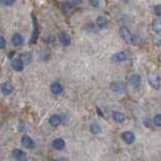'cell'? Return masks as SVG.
I'll use <instances>...</instances> for the list:
<instances>
[{
	"mask_svg": "<svg viewBox=\"0 0 161 161\" xmlns=\"http://www.w3.org/2000/svg\"><path fill=\"white\" fill-rule=\"evenodd\" d=\"M0 89H1L2 94L9 95L10 93H12V91H13V89H14V87H13V85L10 83V82H4V83L1 84Z\"/></svg>",
	"mask_w": 161,
	"mask_h": 161,
	"instance_id": "4fadbf2b",
	"label": "cell"
},
{
	"mask_svg": "<svg viewBox=\"0 0 161 161\" xmlns=\"http://www.w3.org/2000/svg\"><path fill=\"white\" fill-rule=\"evenodd\" d=\"M154 43L155 45H161V34H158V35H156L155 36V38H154Z\"/></svg>",
	"mask_w": 161,
	"mask_h": 161,
	"instance_id": "f1b7e54d",
	"label": "cell"
},
{
	"mask_svg": "<svg viewBox=\"0 0 161 161\" xmlns=\"http://www.w3.org/2000/svg\"><path fill=\"white\" fill-rule=\"evenodd\" d=\"M154 12L158 17H161V4H158L154 7Z\"/></svg>",
	"mask_w": 161,
	"mask_h": 161,
	"instance_id": "4316f807",
	"label": "cell"
},
{
	"mask_svg": "<svg viewBox=\"0 0 161 161\" xmlns=\"http://www.w3.org/2000/svg\"><path fill=\"white\" fill-rule=\"evenodd\" d=\"M65 141H64L63 139H61V138H57V139H55L53 140L52 142V146H53V148L54 149H56V150H62L65 148Z\"/></svg>",
	"mask_w": 161,
	"mask_h": 161,
	"instance_id": "5bb4252c",
	"label": "cell"
},
{
	"mask_svg": "<svg viewBox=\"0 0 161 161\" xmlns=\"http://www.w3.org/2000/svg\"><path fill=\"white\" fill-rule=\"evenodd\" d=\"M157 59H158V62H159V63H161V54L159 55V56H158V58H157Z\"/></svg>",
	"mask_w": 161,
	"mask_h": 161,
	"instance_id": "1f68e13d",
	"label": "cell"
},
{
	"mask_svg": "<svg viewBox=\"0 0 161 161\" xmlns=\"http://www.w3.org/2000/svg\"><path fill=\"white\" fill-rule=\"evenodd\" d=\"M55 161H65V160H64V158H57L55 159Z\"/></svg>",
	"mask_w": 161,
	"mask_h": 161,
	"instance_id": "4dcf8cb0",
	"label": "cell"
},
{
	"mask_svg": "<svg viewBox=\"0 0 161 161\" xmlns=\"http://www.w3.org/2000/svg\"><path fill=\"white\" fill-rule=\"evenodd\" d=\"M148 82L154 89H159L161 84V78L157 73H151L148 75Z\"/></svg>",
	"mask_w": 161,
	"mask_h": 161,
	"instance_id": "5b68a950",
	"label": "cell"
},
{
	"mask_svg": "<svg viewBox=\"0 0 161 161\" xmlns=\"http://www.w3.org/2000/svg\"><path fill=\"white\" fill-rule=\"evenodd\" d=\"M95 24H96V26H97L98 29H104V27L108 26V20L104 16H98L97 18H96Z\"/></svg>",
	"mask_w": 161,
	"mask_h": 161,
	"instance_id": "ac0fdd59",
	"label": "cell"
},
{
	"mask_svg": "<svg viewBox=\"0 0 161 161\" xmlns=\"http://www.w3.org/2000/svg\"><path fill=\"white\" fill-rule=\"evenodd\" d=\"M50 90H51V92L54 95H60V94H62L64 89H63L62 84L60 83V82L55 81V82H53V83L51 84V86H50Z\"/></svg>",
	"mask_w": 161,
	"mask_h": 161,
	"instance_id": "30bf717a",
	"label": "cell"
},
{
	"mask_svg": "<svg viewBox=\"0 0 161 161\" xmlns=\"http://www.w3.org/2000/svg\"><path fill=\"white\" fill-rule=\"evenodd\" d=\"M122 1H124V2H128V1H130V0H122Z\"/></svg>",
	"mask_w": 161,
	"mask_h": 161,
	"instance_id": "d6a6232c",
	"label": "cell"
},
{
	"mask_svg": "<svg viewBox=\"0 0 161 161\" xmlns=\"http://www.w3.org/2000/svg\"><path fill=\"white\" fill-rule=\"evenodd\" d=\"M58 40H59L60 44H61L62 46H65V47H67V46H70L71 43H72V38H71L70 34L67 33V31H65L59 33Z\"/></svg>",
	"mask_w": 161,
	"mask_h": 161,
	"instance_id": "277c9868",
	"label": "cell"
},
{
	"mask_svg": "<svg viewBox=\"0 0 161 161\" xmlns=\"http://www.w3.org/2000/svg\"><path fill=\"white\" fill-rule=\"evenodd\" d=\"M141 82H142L141 76L138 74H133L130 78V83L133 87H135V88H139L141 86Z\"/></svg>",
	"mask_w": 161,
	"mask_h": 161,
	"instance_id": "9a60e30c",
	"label": "cell"
},
{
	"mask_svg": "<svg viewBox=\"0 0 161 161\" xmlns=\"http://www.w3.org/2000/svg\"><path fill=\"white\" fill-rule=\"evenodd\" d=\"M113 119L117 123H123L124 121H125L126 117H125V114L121 112H114L113 113Z\"/></svg>",
	"mask_w": 161,
	"mask_h": 161,
	"instance_id": "44dd1931",
	"label": "cell"
},
{
	"mask_svg": "<svg viewBox=\"0 0 161 161\" xmlns=\"http://www.w3.org/2000/svg\"><path fill=\"white\" fill-rule=\"evenodd\" d=\"M16 0H0V4H2L4 6H12L13 4H15Z\"/></svg>",
	"mask_w": 161,
	"mask_h": 161,
	"instance_id": "603a6c76",
	"label": "cell"
},
{
	"mask_svg": "<svg viewBox=\"0 0 161 161\" xmlns=\"http://www.w3.org/2000/svg\"><path fill=\"white\" fill-rule=\"evenodd\" d=\"M132 54L130 51H121V52H118L116 54H114L110 60L113 62H116V63H121V62H125L127 60H129L131 58Z\"/></svg>",
	"mask_w": 161,
	"mask_h": 161,
	"instance_id": "7a4b0ae2",
	"label": "cell"
},
{
	"mask_svg": "<svg viewBox=\"0 0 161 161\" xmlns=\"http://www.w3.org/2000/svg\"><path fill=\"white\" fill-rule=\"evenodd\" d=\"M89 130H90V132L92 133L93 135H97V134H99L100 132H102V128H100L99 124L92 123L90 125V127H89Z\"/></svg>",
	"mask_w": 161,
	"mask_h": 161,
	"instance_id": "7402d4cb",
	"label": "cell"
},
{
	"mask_svg": "<svg viewBox=\"0 0 161 161\" xmlns=\"http://www.w3.org/2000/svg\"><path fill=\"white\" fill-rule=\"evenodd\" d=\"M72 4L70 2H64L63 3V9L65 10L66 12H69L72 10Z\"/></svg>",
	"mask_w": 161,
	"mask_h": 161,
	"instance_id": "484cf974",
	"label": "cell"
},
{
	"mask_svg": "<svg viewBox=\"0 0 161 161\" xmlns=\"http://www.w3.org/2000/svg\"><path fill=\"white\" fill-rule=\"evenodd\" d=\"M12 156L16 161H27L26 153L21 149H14L12 151Z\"/></svg>",
	"mask_w": 161,
	"mask_h": 161,
	"instance_id": "52a82bcc",
	"label": "cell"
},
{
	"mask_svg": "<svg viewBox=\"0 0 161 161\" xmlns=\"http://www.w3.org/2000/svg\"><path fill=\"white\" fill-rule=\"evenodd\" d=\"M110 88L117 93H124L125 92V86H124L121 82H112V84H110Z\"/></svg>",
	"mask_w": 161,
	"mask_h": 161,
	"instance_id": "2e32d148",
	"label": "cell"
},
{
	"mask_svg": "<svg viewBox=\"0 0 161 161\" xmlns=\"http://www.w3.org/2000/svg\"><path fill=\"white\" fill-rule=\"evenodd\" d=\"M25 43V38L22 36V35L15 33L13 34V36H11V44L14 46V47H19V46H22Z\"/></svg>",
	"mask_w": 161,
	"mask_h": 161,
	"instance_id": "9c48e42d",
	"label": "cell"
},
{
	"mask_svg": "<svg viewBox=\"0 0 161 161\" xmlns=\"http://www.w3.org/2000/svg\"><path fill=\"white\" fill-rule=\"evenodd\" d=\"M89 4L93 7H98L100 5V0H89Z\"/></svg>",
	"mask_w": 161,
	"mask_h": 161,
	"instance_id": "83f0119b",
	"label": "cell"
},
{
	"mask_svg": "<svg viewBox=\"0 0 161 161\" xmlns=\"http://www.w3.org/2000/svg\"><path fill=\"white\" fill-rule=\"evenodd\" d=\"M33 22H34V31H33V35L31 36L30 43L31 45H36V42H38L39 36H40V27H39L38 21H36V18L34 15V13H33Z\"/></svg>",
	"mask_w": 161,
	"mask_h": 161,
	"instance_id": "3957f363",
	"label": "cell"
},
{
	"mask_svg": "<svg viewBox=\"0 0 161 161\" xmlns=\"http://www.w3.org/2000/svg\"><path fill=\"white\" fill-rule=\"evenodd\" d=\"M14 52H10V53H9L8 54V58H9V60H11V61H12V60L13 59H14V58H13V56H14Z\"/></svg>",
	"mask_w": 161,
	"mask_h": 161,
	"instance_id": "f546056e",
	"label": "cell"
},
{
	"mask_svg": "<svg viewBox=\"0 0 161 161\" xmlns=\"http://www.w3.org/2000/svg\"><path fill=\"white\" fill-rule=\"evenodd\" d=\"M49 122L51 124V126L53 127H58L60 124L62 123V118L59 114H52L49 119Z\"/></svg>",
	"mask_w": 161,
	"mask_h": 161,
	"instance_id": "e0dca14e",
	"label": "cell"
},
{
	"mask_svg": "<svg viewBox=\"0 0 161 161\" xmlns=\"http://www.w3.org/2000/svg\"><path fill=\"white\" fill-rule=\"evenodd\" d=\"M122 139L123 141L125 142V143L127 144H133L136 140V137H135V134L131 131H126L124 132L122 134Z\"/></svg>",
	"mask_w": 161,
	"mask_h": 161,
	"instance_id": "ba28073f",
	"label": "cell"
},
{
	"mask_svg": "<svg viewBox=\"0 0 161 161\" xmlns=\"http://www.w3.org/2000/svg\"><path fill=\"white\" fill-rule=\"evenodd\" d=\"M11 66L13 68V70H15L17 72H21L25 69V63L21 61L20 58H15L12 60Z\"/></svg>",
	"mask_w": 161,
	"mask_h": 161,
	"instance_id": "8fae6325",
	"label": "cell"
},
{
	"mask_svg": "<svg viewBox=\"0 0 161 161\" xmlns=\"http://www.w3.org/2000/svg\"><path fill=\"white\" fill-rule=\"evenodd\" d=\"M152 30L156 34H161V18H155L152 21Z\"/></svg>",
	"mask_w": 161,
	"mask_h": 161,
	"instance_id": "d6986e66",
	"label": "cell"
},
{
	"mask_svg": "<svg viewBox=\"0 0 161 161\" xmlns=\"http://www.w3.org/2000/svg\"><path fill=\"white\" fill-rule=\"evenodd\" d=\"M6 44H7V42H6L5 38H4L3 36L0 35V50L5 49L6 48Z\"/></svg>",
	"mask_w": 161,
	"mask_h": 161,
	"instance_id": "d4e9b609",
	"label": "cell"
},
{
	"mask_svg": "<svg viewBox=\"0 0 161 161\" xmlns=\"http://www.w3.org/2000/svg\"><path fill=\"white\" fill-rule=\"evenodd\" d=\"M39 59L41 60V61H43V62H47L49 61L50 59H51L52 57V53L51 51H50L49 49H42L41 51L39 52Z\"/></svg>",
	"mask_w": 161,
	"mask_h": 161,
	"instance_id": "7c38bea8",
	"label": "cell"
},
{
	"mask_svg": "<svg viewBox=\"0 0 161 161\" xmlns=\"http://www.w3.org/2000/svg\"><path fill=\"white\" fill-rule=\"evenodd\" d=\"M21 144L26 149H34L35 147H36L35 141L31 139L30 136H27V135L22 136V138H21Z\"/></svg>",
	"mask_w": 161,
	"mask_h": 161,
	"instance_id": "8992f818",
	"label": "cell"
},
{
	"mask_svg": "<svg viewBox=\"0 0 161 161\" xmlns=\"http://www.w3.org/2000/svg\"><path fill=\"white\" fill-rule=\"evenodd\" d=\"M19 58L21 59V61L25 63V65H27V64H30L33 61V56H31V54L30 52H25L20 54Z\"/></svg>",
	"mask_w": 161,
	"mask_h": 161,
	"instance_id": "ffe728a7",
	"label": "cell"
},
{
	"mask_svg": "<svg viewBox=\"0 0 161 161\" xmlns=\"http://www.w3.org/2000/svg\"><path fill=\"white\" fill-rule=\"evenodd\" d=\"M153 123L156 127H161V114H156L153 119Z\"/></svg>",
	"mask_w": 161,
	"mask_h": 161,
	"instance_id": "cb8c5ba5",
	"label": "cell"
},
{
	"mask_svg": "<svg viewBox=\"0 0 161 161\" xmlns=\"http://www.w3.org/2000/svg\"><path fill=\"white\" fill-rule=\"evenodd\" d=\"M119 35H121V38L128 44L133 45V46L137 45L138 43L137 36L135 35H133L126 26H122L121 29H119Z\"/></svg>",
	"mask_w": 161,
	"mask_h": 161,
	"instance_id": "6da1fadb",
	"label": "cell"
}]
</instances>
